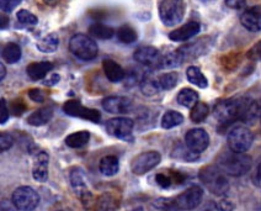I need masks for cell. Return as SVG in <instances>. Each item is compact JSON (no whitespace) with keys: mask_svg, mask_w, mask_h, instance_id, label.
Here are the masks:
<instances>
[{"mask_svg":"<svg viewBox=\"0 0 261 211\" xmlns=\"http://www.w3.org/2000/svg\"><path fill=\"white\" fill-rule=\"evenodd\" d=\"M253 100L249 98H229L218 103L215 108V118L221 124H230L237 120H242Z\"/></svg>","mask_w":261,"mask_h":211,"instance_id":"6da1fadb","label":"cell"},{"mask_svg":"<svg viewBox=\"0 0 261 211\" xmlns=\"http://www.w3.org/2000/svg\"><path fill=\"white\" fill-rule=\"evenodd\" d=\"M253 160L247 153L224 151L217 157V166L225 174L232 177H242L250 171Z\"/></svg>","mask_w":261,"mask_h":211,"instance_id":"7a4b0ae2","label":"cell"},{"mask_svg":"<svg viewBox=\"0 0 261 211\" xmlns=\"http://www.w3.org/2000/svg\"><path fill=\"white\" fill-rule=\"evenodd\" d=\"M198 177H200L203 185L208 189V192L218 195V197L224 195L229 189V182L225 177V173L217 165L207 166V167L202 168Z\"/></svg>","mask_w":261,"mask_h":211,"instance_id":"3957f363","label":"cell"},{"mask_svg":"<svg viewBox=\"0 0 261 211\" xmlns=\"http://www.w3.org/2000/svg\"><path fill=\"white\" fill-rule=\"evenodd\" d=\"M69 50L76 58L82 61H91L99 52V47L94 38L84 34H76L70 38Z\"/></svg>","mask_w":261,"mask_h":211,"instance_id":"277c9868","label":"cell"},{"mask_svg":"<svg viewBox=\"0 0 261 211\" xmlns=\"http://www.w3.org/2000/svg\"><path fill=\"white\" fill-rule=\"evenodd\" d=\"M185 15L184 0H162L159 5V17L165 26H175L182 21Z\"/></svg>","mask_w":261,"mask_h":211,"instance_id":"5b68a950","label":"cell"},{"mask_svg":"<svg viewBox=\"0 0 261 211\" xmlns=\"http://www.w3.org/2000/svg\"><path fill=\"white\" fill-rule=\"evenodd\" d=\"M227 142L229 150L234 152L245 153L254 142V135L248 127L236 126L228 132Z\"/></svg>","mask_w":261,"mask_h":211,"instance_id":"8992f818","label":"cell"},{"mask_svg":"<svg viewBox=\"0 0 261 211\" xmlns=\"http://www.w3.org/2000/svg\"><path fill=\"white\" fill-rule=\"evenodd\" d=\"M69 180L74 193L79 198V200L82 201L83 206L85 209H89L91 206V203H93V195H91V192L88 188L87 179H85V174L83 169L79 167L70 169Z\"/></svg>","mask_w":261,"mask_h":211,"instance_id":"52a82bcc","label":"cell"},{"mask_svg":"<svg viewBox=\"0 0 261 211\" xmlns=\"http://www.w3.org/2000/svg\"><path fill=\"white\" fill-rule=\"evenodd\" d=\"M11 201L19 211H34L40 204V197L31 186H20L13 193Z\"/></svg>","mask_w":261,"mask_h":211,"instance_id":"ba28073f","label":"cell"},{"mask_svg":"<svg viewBox=\"0 0 261 211\" xmlns=\"http://www.w3.org/2000/svg\"><path fill=\"white\" fill-rule=\"evenodd\" d=\"M162 160V156L156 151H148L135 157L130 163V169L135 174L142 175L155 168Z\"/></svg>","mask_w":261,"mask_h":211,"instance_id":"9c48e42d","label":"cell"},{"mask_svg":"<svg viewBox=\"0 0 261 211\" xmlns=\"http://www.w3.org/2000/svg\"><path fill=\"white\" fill-rule=\"evenodd\" d=\"M135 127V123L129 118H115L108 121L106 124V131L114 137L130 141L132 139V131Z\"/></svg>","mask_w":261,"mask_h":211,"instance_id":"30bf717a","label":"cell"},{"mask_svg":"<svg viewBox=\"0 0 261 211\" xmlns=\"http://www.w3.org/2000/svg\"><path fill=\"white\" fill-rule=\"evenodd\" d=\"M203 198V189L198 185H192L177 195L175 203L179 206L180 210L192 211L200 206Z\"/></svg>","mask_w":261,"mask_h":211,"instance_id":"8fae6325","label":"cell"},{"mask_svg":"<svg viewBox=\"0 0 261 211\" xmlns=\"http://www.w3.org/2000/svg\"><path fill=\"white\" fill-rule=\"evenodd\" d=\"M63 110L67 115L84 119V120H89L91 123H100V120H101V114L97 110L89 109L87 106L82 105V103L78 102V100L67 102L63 105Z\"/></svg>","mask_w":261,"mask_h":211,"instance_id":"7c38bea8","label":"cell"},{"mask_svg":"<svg viewBox=\"0 0 261 211\" xmlns=\"http://www.w3.org/2000/svg\"><path fill=\"white\" fill-rule=\"evenodd\" d=\"M133 58L137 63L149 68V69L160 68V62H162V56H160L159 51L152 46L139 47L135 51Z\"/></svg>","mask_w":261,"mask_h":211,"instance_id":"4fadbf2b","label":"cell"},{"mask_svg":"<svg viewBox=\"0 0 261 211\" xmlns=\"http://www.w3.org/2000/svg\"><path fill=\"white\" fill-rule=\"evenodd\" d=\"M185 145L195 153H202L210 145V136L203 129H191L185 135Z\"/></svg>","mask_w":261,"mask_h":211,"instance_id":"5bb4252c","label":"cell"},{"mask_svg":"<svg viewBox=\"0 0 261 211\" xmlns=\"http://www.w3.org/2000/svg\"><path fill=\"white\" fill-rule=\"evenodd\" d=\"M102 108L110 114H126L132 108V100L127 97H108L102 100Z\"/></svg>","mask_w":261,"mask_h":211,"instance_id":"9a60e30c","label":"cell"},{"mask_svg":"<svg viewBox=\"0 0 261 211\" xmlns=\"http://www.w3.org/2000/svg\"><path fill=\"white\" fill-rule=\"evenodd\" d=\"M240 22L248 31H261V7L248 8L244 13L240 15Z\"/></svg>","mask_w":261,"mask_h":211,"instance_id":"2e32d148","label":"cell"},{"mask_svg":"<svg viewBox=\"0 0 261 211\" xmlns=\"http://www.w3.org/2000/svg\"><path fill=\"white\" fill-rule=\"evenodd\" d=\"M48 162L49 157L46 152H38L35 157L34 167H32V177L36 182L44 183L48 179Z\"/></svg>","mask_w":261,"mask_h":211,"instance_id":"e0dca14e","label":"cell"},{"mask_svg":"<svg viewBox=\"0 0 261 211\" xmlns=\"http://www.w3.org/2000/svg\"><path fill=\"white\" fill-rule=\"evenodd\" d=\"M201 25L197 21H190L185 25H182L181 28L174 30L169 34V38L175 42H182V41H188L191 37L196 36V35L200 32Z\"/></svg>","mask_w":261,"mask_h":211,"instance_id":"ac0fdd59","label":"cell"},{"mask_svg":"<svg viewBox=\"0 0 261 211\" xmlns=\"http://www.w3.org/2000/svg\"><path fill=\"white\" fill-rule=\"evenodd\" d=\"M102 68L106 78L112 83L121 82V80L124 79V76H126V72H124L123 68L117 62H115L114 59H103Z\"/></svg>","mask_w":261,"mask_h":211,"instance_id":"d6986e66","label":"cell"},{"mask_svg":"<svg viewBox=\"0 0 261 211\" xmlns=\"http://www.w3.org/2000/svg\"><path fill=\"white\" fill-rule=\"evenodd\" d=\"M53 68H55V66L51 62H34L26 68V73H28L30 79L40 80L43 79Z\"/></svg>","mask_w":261,"mask_h":211,"instance_id":"ffe728a7","label":"cell"},{"mask_svg":"<svg viewBox=\"0 0 261 211\" xmlns=\"http://www.w3.org/2000/svg\"><path fill=\"white\" fill-rule=\"evenodd\" d=\"M53 116V108L52 106H43L40 108L36 111L32 112L28 118V124L31 126H43L48 121H51Z\"/></svg>","mask_w":261,"mask_h":211,"instance_id":"44dd1931","label":"cell"},{"mask_svg":"<svg viewBox=\"0 0 261 211\" xmlns=\"http://www.w3.org/2000/svg\"><path fill=\"white\" fill-rule=\"evenodd\" d=\"M118 207V199L112 193H103L97 198L94 211H116Z\"/></svg>","mask_w":261,"mask_h":211,"instance_id":"7402d4cb","label":"cell"},{"mask_svg":"<svg viewBox=\"0 0 261 211\" xmlns=\"http://www.w3.org/2000/svg\"><path fill=\"white\" fill-rule=\"evenodd\" d=\"M184 180V177L179 172H160L155 175V182L160 188L169 189L174 184H179Z\"/></svg>","mask_w":261,"mask_h":211,"instance_id":"603a6c76","label":"cell"},{"mask_svg":"<svg viewBox=\"0 0 261 211\" xmlns=\"http://www.w3.org/2000/svg\"><path fill=\"white\" fill-rule=\"evenodd\" d=\"M99 171L105 177H112L120 171V160L116 156H105L100 160Z\"/></svg>","mask_w":261,"mask_h":211,"instance_id":"cb8c5ba5","label":"cell"},{"mask_svg":"<svg viewBox=\"0 0 261 211\" xmlns=\"http://www.w3.org/2000/svg\"><path fill=\"white\" fill-rule=\"evenodd\" d=\"M207 46H208L207 40L206 38H203V40L197 41V42H194L191 44H188V46L181 47V49H180V51L182 52L185 59L195 58V57H198V56H201V55H204V52L208 51Z\"/></svg>","mask_w":261,"mask_h":211,"instance_id":"d4e9b609","label":"cell"},{"mask_svg":"<svg viewBox=\"0 0 261 211\" xmlns=\"http://www.w3.org/2000/svg\"><path fill=\"white\" fill-rule=\"evenodd\" d=\"M141 90L147 97H152V95L158 94L162 90V87L159 84V79L153 77L152 74H144L143 78L141 79Z\"/></svg>","mask_w":261,"mask_h":211,"instance_id":"484cf974","label":"cell"},{"mask_svg":"<svg viewBox=\"0 0 261 211\" xmlns=\"http://www.w3.org/2000/svg\"><path fill=\"white\" fill-rule=\"evenodd\" d=\"M186 77H188V80L191 84L196 85V87L204 89L208 87V80H207L206 77L203 76V73L201 72V69L198 67L190 66L186 71Z\"/></svg>","mask_w":261,"mask_h":211,"instance_id":"4316f807","label":"cell"},{"mask_svg":"<svg viewBox=\"0 0 261 211\" xmlns=\"http://www.w3.org/2000/svg\"><path fill=\"white\" fill-rule=\"evenodd\" d=\"M89 35L91 37L99 38V40H110L115 35V30L111 26L103 25V24H93L89 28Z\"/></svg>","mask_w":261,"mask_h":211,"instance_id":"83f0119b","label":"cell"},{"mask_svg":"<svg viewBox=\"0 0 261 211\" xmlns=\"http://www.w3.org/2000/svg\"><path fill=\"white\" fill-rule=\"evenodd\" d=\"M2 55L5 62H8L9 64H14L19 62L20 58H21V49H20L17 43L9 42L3 47Z\"/></svg>","mask_w":261,"mask_h":211,"instance_id":"f1b7e54d","label":"cell"},{"mask_svg":"<svg viewBox=\"0 0 261 211\" xmlns=\"http://www.w3.org/2000/svg\"><path fill=\"white\" fill-rule=\"evenodd\" d=\"M198 100V94L196 93L194 89L184 88L177 94V103L184 108H194Z\"/></svg>","mask_w":261,"mask_h":211,"instance_id":"f546056e","label":"cell"},{"mask_svg":"<svg viewBox=\"0 0 261 211\" xmlns=\"http://www.w3.org/2000/svg\"><path fill=\"white\" fill-rule=\"evenodd\" d=\"M59 46V37L57 34L52 32V34H48L47 36H44L42 40L38 41L37 49L38 51L43 53H52L55 52L56 50L58 49Z\"/></svg>","mask_w":261,"mask_h":211,"instance_id":"4dcf8cb0","label":"cell"},{"mask_svg":"<svg viewBox=\"0 0 261 211\" xmlns=\"http://www.w3.org/2000/svg\"><path fill=\"white\" fill-rule=\"evenodd\" d=\"M89 139H90L89 131H78L72 133V135H69L65 138V145L70 148H82L85 145H88Z\"/></svg>","mask_w":261,"mask_h":211,"instance_id":"1f68e13d","label":"cell"},{"mask_svg":"<svg viewBox=\"0 0 261 211\" xmlns=\"http://www.w3.org/2000/svg\"><path fill=\"white\" fill-rule=\"evenodd\" d=\"M184 123V116L179 111H174V110H169L165 112L162 118V126L163 129L169 130L173 127L179 126Z\"/></svg>","mask_w":261,"mask_h":211,"instance_id":"d6a6232c","label":"cell"},{"mask_svg":"<svg viewBox=\"0 0 261 211\" xmlns=\"http://www.w3.org/2000/svg\"><path fill=\"white\" fill-rule=\"evenodd\" d=\"M185 61L182 52L180 50L177 51L170 52L168 55H165L164 57H162V62H160V68H175L179 67L182 62Z\"/></svg>","mask_w":261,"mask_h":211,"instance_id":"836d02e7","label":"cell"},{"mask_svg":"<svg viewBox=\"0 0 261 211\" xmlns=\"http://www.w3.org/2000/svg\"><path fill=\"white\" fill-rule=\"evenodd\" d=\"M116 35H117L118 41H120V42H122V43H126V44L136 42V41H137V38H138L137 31H136V30L129 25H122V26H121V28L117 30Z\"/></svg>","mask_w":261,"mask_h":211,"instance_id":"e575fe53","label":"cell"},{"mask_svg":"<svg viewBox=\"0 0 261 211\" xmlns=\"http://www.w3.org/2000/svg\"><path fill=\"white\" fill-rule=\"evenodd\" d=\"M207 116H208V106L201 102L196 103V105L191 109V114H190L191 120L194 121V123L198 124L206 120Z\"/></svg>","mask_w":261,"mask_h":211,"instance_id":"d590c367","label":"cell"},{"mask_svg":"<svg viewBox=\"0 0 261 211\" xmlns=\"http://www.w3.org/2000/svg\"><path fill=\"white\" fill-rule=\"evenodd\" d=\"M159 84L160 87H162L163 90H170V89H173L176 87L177 82H179V76H177V73H165L163 74V76L159 77Z\"/></svg>","mask_w":261,"mask_h":211,"instance_id":"8d00e7d4","label":"cell"},{"mask_svg":"<svg viewBox=\"0 0 261 211\" xmlns=\"http://www.w3.org/2000/svg\"><path fill=\"white\" fill-rule=\"evenodd\" d=\"M16 17H17V21L21 22L22 25L34 26L38 22V19H37L36 15L30 13L29 10H25V9L19 10V13L16 14Z\"/></svg>","mask_w":261,"mask_h":211,"instance_id":"74e56055","label":"cell"},{"mask_svg":"<svg viewBox=\"0 0 261 211\" xmlns=\"http://www.w3.org/2000/svg\"><path fill=\"white\" fill-rule=\"evenodd\" d=\"M155 207H158L162 211H181L179 209V206H177L176 203L171 200H167V199H159V200H156L155 203Z\"/></svg>","mask_w":261,"mask_h":211,"instance_id":"f35d334b","label":"cell"},{"mask_svg":"<svg viewBox=\"0 0 261 211\" xmlns=\"http://www.w3.org/2000/svg\"><path fill=\"white\" fill-rule=\"evenodd\" d=\"M14 145V137L8 132H3L0 135V150L2 152H5V151L10 150Z\"/></svg>","mask_w":261,"mask_h":211,"instance_id":"ab89813d","label":"cell"},{"mask_svg":"<svg viewBox=\"0 0 261 211\" xmlns=\"http://www.w3.org/2000/svg\"><path fill=\"white\" fill-rule=\"evenodd\" d=\"M247 56L250 61H261V40L257 41V42L249 50Z\"/></svg>","mask_w":261,"mask_h":211,"instance_id":"60d3db41","label":"cell"},{"mask_svg":"<svg viewBox=\"0 0 261 211\" xmlns=\"http://www.w3.org/2000/svg\"><path fill=\"white\" fill-rule=\"evenodd\" d=\"M20 3L21 0H0V8L4 13H11Z\"/></svg>","mask_w":261,"mask_h":211,"instance_id":"b9f144b4","label":"cell"},{"mask_svg":"<svg viewBox=\"0 0 261 211\" xmlns=\"http://www.w3.org/2000/svg\"><path fill=\"white\" fill-rule=\"evenodd\" d=\"M29 98L36 103H43L44 102V94L41 89H30L29 90Z\"/></svg>","mask_w":261,"mask_h":211,"instance_id":"7bdbcfd3","label":"cell"},{"mask_svg":"<svg viewBox=\"0 0 261 211\" xmlns=\"http://www.w3.org/2000/svg\"><path fill=\"white\" fill-rule=\"evenodd\" d=\"M225 5L233 10H240L247 5V0H224Z\"/></svg>","mask_w":261,"mask_h":211,"instance_id":"ee69618b","label":"cell"},{"mask_svg":"<svg viewBox=\"0 0 261 211\" xmlns=\"http://www.w3.org/2000/svg\"><path fill=\"white\" fill-rule=\"evenodd\" d=\"M0 124L4 125L9 120V109L7 106V102L5 99H2V103H0Z\"/></svg>","mask_w":261,"mask_h":211,"instance_id":"f6af8a7d","label":"cell"},{"mask_svg":"<svg viewBox=\"0 0 261 211\" xmlns=\"http://www.w3.org/2000/svg\"><path fill=\"white\" fill-rule=\"evenodd\" d=\"M218 207L221 211H234V209H236V205H234L233 201L229 200V199H223V200L219 203Z\"/></svg>","mask_w":261,"mask_h":211,"instance_id":"bcb514c9","label":"cell"},{"mask_svg":"<svg viewBox=\"0 0 261 211\" xmlns=\"http://www.w3.org/2000/svg\"><path fill=\"white\" fill-rule=\"evenodd\" d=\"M253 183L255 186L261 188V160L257 163L256 168H255V172L253 174Z\"/></svg>","mask_w":261,"mask_h":211,"instance_id":"7dc6e473","label":"cell"},{"mask_svg":"<svg viewBox=\"0 0 261 211\" xmlns=\"http://www.w3.org/2000/svg\"><path fill=\"white\" fill-rule=\"evenodd\" d=\"M59 79H61L59 74L52 73L51 76L48 77V79L44 80V84H46V85H56L59 82Z\"/></svg>","mask_w":261,"mask_h":211,"instance_id":"c3c4849f","label":"cell"},{"mask_svg":"<svg viewBox=\"0 0 261 211\" xmlns=\"http://www.w3.org/2000/svg\"><path fill=\"white\" fill-rule=\"evenodd\" d=\"M198 211H219V207L213 201H207Z\"/></svg>","mask_w":261,"mask_h":211,"instance_id":"681fc988","label":"cell"},{"mask_svg":"<svg viewBox=\"0 0 261 211\" xmlns=\"http://www.w3.org/2000/svg\"><path fill=\"white\" fill-rule=\"evenodd\" d=\"M17 210L16 206H15L14 203H9L8 200L2 201V211H15Z\"/></svg>","mask_w":261,"mask_h":211,"instance_id":"f907efd6","label":"cell"},{"mask_svg":"<svg viewBox=\"0 0 261 211\" xmlns=\"http://www.w3.org/2000/svg\"><path fill=\"white\" fill-rule=\"evenodd\" d=\"M8 24H9V17L4 16V15H3V16H2V29H3V30L7 29Z\"/></svg>","mask_w":261,"mask_h":211,"instance_id":"816d5d0a","label":"cell"},{"mask_svg":"<svg viewBox=\"0 0 261 211\" xmlns=\"http://www.w3.org/2000/svg\"><path fill=\"white\" fill-rule=\"evenodd\" d=\"M44 3H46L47 5H49V7H55V5H57L59 3V0H43Z\"/></svg>","mask_w":261,"mask_h":211,"instance_id":"f5cc1de1","label":"cell"},{"mask_svg":"<svg viewBox=\"0 0 261 211\" xmlns=\"http://www.w3.org/2000/svg\"><path fill=\"white\" fill-rule=\"evenodd\" d=\"M0 68H2V74H0V79H4L5 78V74H7V69H5L4 64H0Z\"/></svg>","mask_w":261,"mask_h":211,"instance_id":"db71d44e","label":"cell"},{"mask_svg":"<svg viewBox=\"0 0 261 211\" xmlns=\"http://www.w3.org/2000/svg\"><path fill=\"white\" fill-rule=\"evenodd\" d=\"M129 211H143V207L138 206V207H135V209H132V210H129Z\"/></svg>","mask_w":261,"mask_h":211,"instance_id":"11a10c76","label":"cell"},{"mask_svg":"<svg viewBox=\"0 0 261 211\" xmlns=\"http://www.w3.org/2000/svg\"><path fill=\"white\" fill-rule=\"evenodd\" d=\"M260 120H261V115H260Z\"/></svg>","mask_w":261,"mask_h":211,"instance_id":"9f6ffc18","label":"cell"}]
</instances>
